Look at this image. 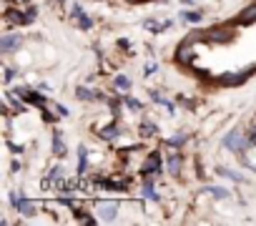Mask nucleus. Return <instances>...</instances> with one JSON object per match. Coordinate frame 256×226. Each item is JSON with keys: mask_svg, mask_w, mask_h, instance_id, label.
<instances>
[{"mask_svg": "<svg viewBox=\"0 0 256 226\" xmlns=\"http://www.w3.org/2000/svg\"><path fill=\"white\" fill-rule=\"evenodd\" d=\"M76 96H78V98H83V100H93V98H96L88 88H78V90H76Z\"/></svg>", "mask_w": 256, "mask_h": 226, "instance_id": "obj_16", "label": "nucleus"}, {"mask_svg": "<svg viewBox=\"0 0 256 226\" xmlns=\"http://www.w3.org/2000/svg\"><path fill=\"white\" fill-rule=\"evenodd\" d=\"M161 166H164V161H161V154L158 151H154L148 158H146V164H144V176H154V174H161Z\"/></svg>", "mask_w": 256, "mask_h": 226, "instance_id": "obj_1", "label": "nucleus"}, {"mask_svg": "<svg viewBox=\"0 0 256 226\" xmlns=\"http://www.w3.org/2000/svg\"><path fill=\"white\" fill-rule=\"evenodd\" d=\"M226 148H234V151H241L244 146H246V141H244V136H241V131H231L228 136H224V141H221Z\"/></svg>", "mask_w": 256, "mask_h": 226, "instance_id": "obj_3", "label": "nucleus"}, {"mask_svg": "<svg viewBox=\"0 0 256 226\" xmlns=\"http://www.w3.org/2000/svg\"><path fill=\"white\" fill-rule=\"evenodd\" d=\"M126 103H128V108H134V110L141 108V100H136V98H126Z\"/></svg>", "mask_w": 256, "mask_h": 226, "instance_id": "obj_20", "label": "nucleus"}, {"mask_svg": "<svg viewBox=\"0 0 256 226\" xmlns=\"http://www.w3.org/2000/svg\"><path fill=\"white\" fill-rule=\"evenodd\" d=\"M144 73H146V76H154V73H156V63H148Z\"/></svg>", "mask_w": 256, "mask_h": 226, "instance_id": "obj_23", "label": "nucleus"}, {"mask_svg": "<svg viewBox=\"0 0 256 226\" xmlns=\"http://www.w3.org/2000/svg\"><path fill=\"white\" fill-rule=\"evenodd\" d=\"M126 3H141V0H126Z\"/></svg>", "mask_w": 256, "mask_h": 226, "instance_id": "obj_28", "label": "nucleus"}, {"mask_svg": "<svg viewBox=\"0 0 256 226\" xmlns=\"http://www.w3.org/2000/svg\"><path fill=\"white\" fill-rule=\"evenodd\" d=\"M168 171L176 176V174H181V156L178 154H174L171 158H168Z\"/></svg>", "mask_w": 256, "mask_h": 226, "instance_id": "obj_10", "label": "nucleus"}, {"mask_svg": "<svg viewBox=\"0 0 256 226\" xmlns=\"http://www.w3.org/2000/svg\"><path fill=\"white\" fill-rule=\"evenodd\" d=\"M73 16H76V18H80V16H83V10H80V6H73Z\"/></svg>", "mask_w": 256, "mask_h": 226, "instance_id": "obj_24", "label": "nucleus"}, {"mask_svg": "<svg viewBox=\"0 0 256 226\" xmlns=\"http://www.w3.org/2000/svg\"><path fill=\"white\" fill-rule=\"evenodd\" d=\"M116 214H118V204H116V201H100V204H98V216H100L103 221H113Z\"/></svg>", "mask_w": 256, "mask_h": 226, "instance_id": "obj_2", "label": "nucleus"}, {"mask_svg": "<svg viewBox=\"0 0 256 226\" xmlns=\"http://www.w3.org/2000/svg\"><path fill=\"white\" fill-rule=\"evenodd\" d=\"M144 196H146L148 201H158V194L154 191V186H151V181H146V186H144Z\"/></svg>", "mask_w": 256, "mask_h": 226, "instance_id": "obj_15", "label": "nucleus"}, {"mask_svg": "<svg viewBox=\"0 0 256 226\" xmlns=\"http://www.w3.org/2000/svg\"><path fill=\"white\" fill-rule=\"evenodd\" d=\"M86 164H88V151L80 146V151H78V174H86Z\"/></svg>", "mask_w": 256, "mask_h": 226, "instance_id": "obj_12", "label": "nucleus"}, {"mask_svg": "<svg viewBox=\"0 0 256 226\" xmlns=\"http://www.w3.org/2000/svg\"><path fill=\"white\" fill-rule=\"evenodd\" d=\"M144 131H146V134H154V131H156V128H154V126H151V124H144Z\"/></svg>", "mask_w": 256, "mask_h": 226, "instance_id": "obj_27", "label": "nucleus"}, {"mask_svg": "<svg viewBox=\"0 0 256 226\" xmlns=\"http://www.w3.org/2000/svg\"><path fill=\"white\" fill-rule=\"evenodd\" d=\"M184 18L191 20V23H198V20H201V13H184Z\"/></svg>", "mask_w": 256, "mask_h": 226, "instance_id": "obj_19", "label": "nucleus"}, {"mask_svg": "<svg viewBox=\"0 0 256 226\" xmlns=\"http://www.w3.org/2000/svg\"><path fill=\"white\" fill-rule=\"evenodd\" d=\"M176 60H178V63H191V60H194V50L188 48V43H184V46L178 48V53H176Z\"/></svg>", "mask_w": 256, "mask_h": 226, "instance_id": "obj_8", "label": "nucleus"}, {"mask_svg": "<svg viewBox=\"0 0 256 226\" xmlns=\"http://www.w3.org/2000/svg\"><path fill=\"white\" fill-rule=\"evenodd\" d=\"M184 141H186V136H174L168 144H171V146H178V144H184Z\"/></svg>", "mask_w": 256, "mask_h": 226, "instance_id": "obj_22", "label": "nucleus"}, {"mask_svg": "<svg viewBox=\"0 0 256 226\" xmlns=\"http://www.w3.org/2000/svg\"><path fill=\"white\" fill-rule=\"evenodd\" d=\"M208 38H211V40H221V43H226V40H231V30H218V28H214V30L208 33Z\"/></svg>", "mask_w": 256, "mask_h": 226, "instance_id": "obj_9", "label": "nucleus"}, {"mask_svg": "<svg viewBox=\"0 0 256 226\" xmlns=\"http://www.w3.org/2000/svg\"><path fill=\"white\" fill-rule=\"evenodd\" d=\"M58 116H68V108L66 106H58Z\"/></svg>", "mask_w": 256, "mask_h": 226, "instance_id": "obj_26", "label": "nucleus"}, {"mask_svg": "<svg viewBox=\"0 0 256 226\" xmlns=\"http://www.w3.org/2000/svg\"><path fill=\"white\" fill-rule=\"evenodd\" d=\"M204 191H208V194L216 196V198H228V191H226V188H218V186H206Z\"/></svg>", "mask_w": 256, "mask_h": 226, "instance_id": "obj_13", "label": "nucleus"}, {"mask_svg": "<svg viewBox=\"0 0 256 226\" xmlns=\"http://www.w3.org/2000/svg\"><path fill=\"white\" fill-rule=\"evenodd\" d=\"M18 46H20V36H3V38H0V50H3V53H10Z\"/></svg>", "mask_w": 256, "mask_h": 226, "instance_id": "obj_5", "label": "nucleus"}, {"mask_svg": "<svg viewBox=\"0 0 256 226\" xmlns=\"http://www.w3.org/2000/svg\"><path fill=\"white\" fill-rule=\"evenodd\" d=\"M218 174H221V176H228V178H234V181H241V176L234 174V171H228V168H218Z\"/></svg>", "mask_w": 256, "mask_h": 226, "instance_id": "obj_18", "label": "nucleus"}, {"mask_svg": "<svg viewBox=\"0 0 256 226\" xmlns=\"http://www.w3.org/2000/svg\"><path fill=\"white\" fill-rule=\"evenodd\" d=\"M78 20H80V28H86V30H88V28L93 26V23H90V18H86V16H80Z\"/></svg>", "mask_w": 256, "mask_h": 226, "instance_id": "obj_21", "label": "nucleus"}, {"mask_svg": "<svg viewBox=\"0 0 256 226\" xmlns=\"http://www.w3.org/2000/svg\"><path fill=\"white\" fill-rule=\"evenodd\" d=\"M128 86H131V80H128L126 76H118V78H116V88H123V90H126Z\"/></svg>", "mask_w": 256, "mask_h": 226, "instance_id": "obj_17", "label": "nucleus"}, {"mask_svg": "<svg viewBox=\"0 0 256 226\" xmlns=\"http://www.w3.org/2000/svg\"><path fill=\"white\" fill-rule=\"evenodd\" d=\"M16 208H18V211H20L23 216H33V214H36V206H33V204H30V201H28L26 196L16 198Z\"/></svg>", "mask_w": 256, "mask_h": 226, "instance_id": "obj_7", "label": "nucleus"}, {"mask_svg": "<svg viewBox=\"0 0 256 226\" xmlns=\"http://www.w3.org/2000/svg\"><path fill=\"white\" fill-rule=\"evenodd\" d=\"M98 136L110 141V138H116V136H118V126H106V128H100V131H98Z\"/></svg>", "mask_w": 256, "mask_h": 226, "instance_id": "obj_11", "label": "nucleus"}, {"mask_svg": "<svg viewBox=\"0 0 256 226\" xmlns=\"http://www.w3.org/2000/svg\"><path fill=\"white\" fill-rule=\"evenodd\" d=\"M53 154H56V156H66V146H63V141H60L58 134H56V138H53Z\"/></svg>", "mask_w": 256, "mask_h": 226, "instance_id": "obj_14", "label": "nucleus"}, {"mask_svg": "<svg viewBox=\"0 0 256 226\" xmlns=\"http://www.w3.org/2000/svg\"><path fill=\"white\" fill-rule=\"evenodd\" d=\"M248 144H256V128H251V134H248Z\"/></svg>", "mask_w": 256, "mask_h": 226, "instance_id": "obj_25", "label": "nucleus"}, {"mask_svg": "<svg viewBox=\"0 0 256 226\" xmlns=\"http://www.w3.org/2000/svg\"><path fill=\"white\" fill-rule=\"evenodd\" d=\"M251 73H254V70H246V73H226V76L218 78V83H221V86H241Z\"/></svg>", "mask_w": 256, "mask_h": 226, "instance_id": "obj_4", "label": "nucleus"}, {"mask_svg": "<svg viewBox=\"0 0 256 226\" xmlns=\"http://www.w3.org/2000/svg\"><path fill=\"white\" fill-rule=\"evenodd\" d=\"M238 23H241V26H254V23H256V3H254V6H248L246 10H241Z\"/></svg>", "mask_w": 256, "mask_h": 226, "instance_id": "obj_6", "label": "nucleus"}]
</instances>
